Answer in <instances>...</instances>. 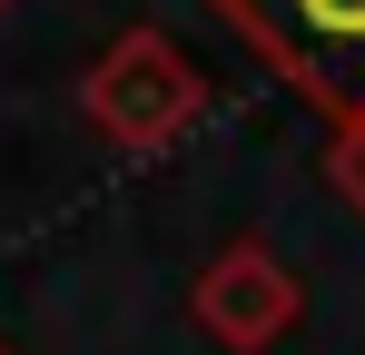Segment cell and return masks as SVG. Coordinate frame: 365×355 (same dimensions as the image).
I'll return each instance as SVG.
<instances>
[{
	"label": "cell",
	"mask_w": 365,
	"mask_h": 355,
	"mask_svg": "<svg viewBox=\"0 0 365 355\" xmlns=\"http://www.w3.org/2000/svg\"><path fill=\"white\" fill-rule=\"evenodd\" d=\"M0 355H10V346H0Z\"/></svg>",
	"instance_id": "cell-2"
},
{
	"label": "cell",
	"mask_w": 365,
	"mask_h": 355,
	"mask_svg": "<svg viewBox=\"0 0 365 355\" xmlns=\"http://www.w3.org/2000/svg\"><path fill=\"white\" fill-rule=\"evenodd\" d=\"M316 109H365V0H217Z\"/></svg>",
	"instance_id": "cell-1"
}]
</instances>
